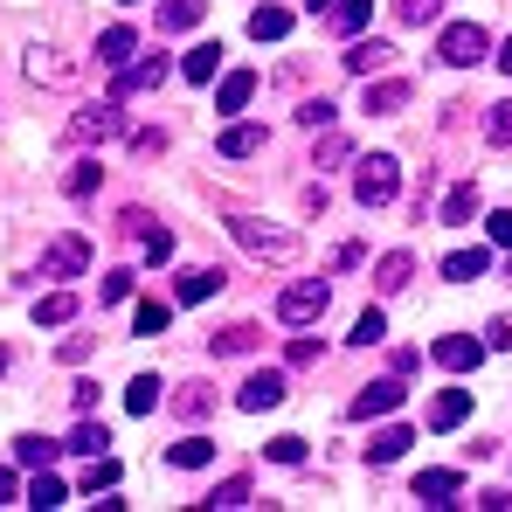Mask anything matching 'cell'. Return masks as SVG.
<instances>
[{"mask_svg": "<svg viewBox=\"0 0 512 512\" xmlns=\"http://www.w3.org/2000/svg\"><path fill=\"white\" fill-rule=\"evenodd\" d=\"M402 194V160L395 153H367L360 167H353V201L360 208H388Z\"/></svg>", "mask_w": 512, "mask_h": 512, "instance_id": "cell-1", "label": "cell"}, {"mask_svg": "<svg viewBox=\"0 0 512 512\" xmlns=\"http://www.w3.org/2000/svg\"><path fill=\"white\" fill-rule=\"evenodd\" d=\"M326 305H333V291H326L319 277H305V284H291V291L277 298V319H284V326H319Z\"/></svg>", "mask_w": 512, "mask_h": 512, "instance_id": "cell-2", "label": "cell"}, {"mask_svg": "<svg viewBox=\"0 0 512 512\" xmlns=\"http://www.w3.org/2000/svg\"><path fill=\"white\" fill-rule=\"evenodd\" d=\"M436 56H443L450 70H471V63H485V28H478V21H450V28L436 35Z\"/></svg>", "mask_w": 512, "mask_h": 512, "instance_id": "cell-3", "label": "cell"}, {"mask_svg": "<svg viewBox=\"0 0 512 512\" xmlns=\"http://www.w3.org/2000/svg\"><path fill=\"white\" fill-rule=\"evenodd\" d=\"M229 229H236V243H243L250 256H270V263H291V256H298V236H284V229H263V222H250V215H236Z\"/></svg>", "mask_w": 512, "mask_h": 512, "instance_id": "cell-4", "label": "cell"}, {"mask_svg": "<svg viewBox=\"0 0 512 512\" xmlns=\"http://www.w3.org/2000/svg\"><path fill=\"white\" fill-rule=\"evenodd\" d=\"M118 125H125V111H118V97H104V104H90V111L70 118V139H77V146H104Z\"/></svg>", "mask_w": 512, "mask_h": 512, "instance_id": "cell-5", "label": "cell"}, {"mask_svg": "<svg viewBox=\"0 0 512 512\" xmlns=\"http://www.w3.org/2000/svg\"><path fill=\"white\" fill-rule=\"evenodd\" d=\"M284 395H291V388H284V374H277V367H263V374H250V381L236 388V409H243V416H263V409H277Z\"/></svg>", "mask_w": 512, "mask_h": 512, "instance_id": "cell-6", "label": "cell"}, {"mask_svg": "<svg viewBox=\"0 0 512 512\" xmlns=\"http://www.w3.org/2000/svg\"><path fill=\"white\" fill-rule=\"evenodd\" d=\"M388 409H402V374H388V381H367V388L346 402V416H360V423H367V416H388Z\"/></svg>", "mask_w": 512, "mask_h": 512, "instance_id": "cell-7", "label": "cell"}, {"mask_svg": "<svg viewBox=\"0 0 512 512\" xmlns=\"http://www.w3.org/2000/svg\"><path fill=\"white\" fill-rule=\"evenodd\" d=\"M84 263H90L84 236H56V243L42 250V277H84Z\"/></svg>", "mask_w": 512, "mask_h": 512, "instance_id": "cell-8", "label": "cell"}, {"mask_svg": "<svg viewBox=\"0 0 512 512\" xmlns=\"http://www.w3.org/2000/svg\"><path fill=\"white\" fill-rule=\"evenodd\" d=\"M222 284H229V270H215V263H194V270H180L173 298H180V305H208V298H215Z\"/></svg>", "mask_w": 512, "mask_h": 512, "instance_id": "cell-9", "label": "cell"}, {"mask_svg": "<svg viewBox=\"0 0 512 512\" xmlns=\"http://www.w3.org/2000/svg\"><path fill=\"white\" fill-rule=\"evenodd\" d=\"M429 353H436V367L464 374V367H478V360H485V340H471V333H443V340L429 346Z\"/></svg>", "mask_w": 512, "mask_h": 512, "instance_id": "cell-10", "label": "cell"}, {"mask_svg": "<svg viewBox=\"0 0 512 512\" xmlns=\"http://www.w3.org/2000/svg\"><path fill=\"white\" fill-rule=\"evenodd\" d=\"M167 84V63L160 56H146V63H125L118 77H111V97H132V90H160Z\"/></svg>", "mask_w": 512, "mask_h": 512, "instance_id": "cell-11", "label": "cell"}, {"mask_svg": "<svg viewBox=\"0 0 512 512\" xmlns=\"http://www.w3.org/2000/svg\"><path fill=\"white\" fill-rule=\"evenodd\" d=\"M222 56H229L222 42H194V49L180 56V77H187V84H208V77H222Z\"/></svg>", "mask_w": 512, "mask_h": 512, "instance_id": "cell-12", "label": "cell"}, {"mask_svg": "<svg viewBox=\"0 0 512 512\" xmlns=\"http://www.w3.org/2000/svg\"><path fill=\"white\" fill-rule=\"evenodd\" d=\"M340 63L353 70V77H374V70H388V63H395V42H381V35H374V42H353Z\"/></svg>", "mask_w": 512, "mask_h": 512, "instance_id": "cell-13", "label": "cell"}, {"mask_svg": "<svg viewBox=\"0 0 512 512\" xmlns=\"http://www.w3.org/2000/svg\"><path fill=\"white\" fill-rule=\"evenodd\" d=\"M409 277H416V256H409V250H388L381 263H374V291H381V298H395Z\"/></svg>", "mask_w": 512, "mask_h": 512, "instance_id": "cell-14", "label": "cell"}, {"mask_svg": "<svg viewBox=\"0 0 512 512\" xmlns=\"http://www.w3.org/2000/svg\"><path fill=\"white\" fill-rule=\"evenodd\" d=\"M263 146H270L263 125H229V132H222V160H256Z\"/></svg>", "mask_w": 512, "mask_h": 512, "instance_id": "cell-15", "label": "cell"}, {"mask_svg": "<svg viewBox=\"0 0 512 512\" xmlns=\"http://www.w3.org/2000/svg\"><path fill=\"white\" fill-rule=\"evenodd\" d=\"M132 49H139V35H132V28H104V35H97V63H104V70H125V63H132Z\"/></svg>", "mask_w": 512, "mask_h": 512, "instance_id": "cell-16", "label": "cell"}, {"mask_svg": "<svg viewBox=\"0 0 512 512\" xmlns=\"http://www.w3.org/2000/svg\"><path fill=\"white\" fill-rule=\"evenodd\" d=\"M464 416H471V395H464V388H443V395L429 402V429H457Z\"/></svg>", "mask_w": 512, "mask_h": 512, "instance_id": "cell-17", "label": "cell"}, {"mask_svg": "<svg viewBox=\"0 0 512 512\" xmlns=\"http://www.w3.org/2000/svg\"><path fill=\"white\" fill-rule=\"evenodd\" d=\"M402 104H409V84H402V77H388V84L367 77V111H374V118H395Z\"/></svg>", "mask_w": 512, "mask_h": 512, "instance_id": "cell-18", "label": "cell"}, {"mask_svg": "<svg viewBox=\"0 0 512 512\" xmlns=\"http://www.w3.org/2000/svg\"><path fill=\"white\" fill-rule=\"evenodd\" d=\"M409 443H416V436H409V429H402V423L374 429V443H367V464H395V457H402Z\"/></svg>", "mask_w": 512, "mask_h": 512, "instance_id": "cell-19", "label": "cell"}, {"mask_svg": "<svg viewBox=\"0 0 512 512\" xmlns=\"http://www.w3.org/2000/svg\"><path fill=\"white\" fill-rule=\"evenodd\" d=\"M326 21H333L340 35H360V28L374 21V0H333V7H326Z\"/></svg>", "mask_w": 512, "mask_h": 512, "instance_id": "cell-20", "label": "cell"}, {"mask_svg": "<svg viewBox=\"0 0 512 512\" xmlns=\"http://www.w3.org/2000/svg\"><path fill=\"white\" fill-rule=\"evenodd\" d=\"M485 270H492V256H485V250H457V256H443V277H450V284H471V277H485Z\"/></svg>", "mask_w": 512, "mask_h": 512, "instance_id": "cell-21", "label": "cell"}, {"mask_svg": "<svg viewBox=\"0 0 512 512\" xmlns=\"http://www.w3.org/2000/svg\"><path fill=\"white\" fill-rule=\"evenodd\" d=\"M457 485H464L457 471H423V478H416V499H423V506H450Z\"/></svg>", "mask_w": 512, "mask_h": 512, "instance_id": "cell-22", "label": "cell"}, {"mask_svg": "<svg viewBox=\"0 0 512 512\" xmlns=\"http://www.w3.org/2000/svg\"><path fill=\"white\" fill-rule=\"evenodd\" d=\"M471 215H478V187H450V194H443V215H436V222H450V229H464Z\"/></svg>", "mask_w": 512, "mask_h": 512, "instance_id": "cell-23", "label": "cell"}, {"mask_svg": "<svg viewBox=\"0 0 512 512\" xmlns=\"http://www.w3.org/2000/svg\"><path fill=\"white\" fill-rule=\"evenodd\" d=\"M70 319H77V298H70V291L35 298V326H70Z\"/></svg>", "mask_w": 512, "mask_h": 512, "instance_id": "cell-24", "label": "cell"}, {"mask_svg": "<svg viewBox=\"0 0 512 512\" xmlns=\"http://www.w3.org/2000/svg\"><path fill=\"white\" fill-rule=\"evenodd\" d=\"M160 388H167L160 374H139V381L125 388V409H132V416H153V409H160Z\"/></svg>", "mask_w": 512, "mask_h": 512, "instance_id": "cell-25", "label": "cell"}, {"mask_svg": "<svg viewBox=\"0 0 512 512\" xmlns=\"http://www.w3.org/2000/svg\"><path fill=\"white\" fill-rule=\"evenodd\" d=\"M173 409H180L187 423H201V416H215V388H208V381H194V388H180V395H173Z\"/></svg>", "mask_w": 512, "mask_h": 512, "instance_id": "cell-26", "label": "cell"}, {"mask_svg": "<svg viewBox=\"0 0 512 512\" xmlns=\"http://www.w3.org/2000/svg\"><path fill=\"white\" fill-rule=\"evenodd\" d=\"M256 97V77L250 70H236V77H222V90H215V111H243Z\"/></svg>", "mask_w": 512, "mask_h": 512, "instance_id": "cell-27", "label": "cell"}, {"mask_svg": "<svg viewBox=\"0 0 512 512\" xmlns=\"http://www.w3.org/2000/svg\"><path fill=\"white\" fill-rule=\"evenodd\" d=\"M167 326H173V312H167V305H160V298H146V305L132 312V333H139V340H160Z\"/></svg>", "mask_w": 512, "mask_h": 512, "instance_id": "cell-28", "label": "cell"}, {"mask_svg": "<svg viewBox=\"0 0 512 512\" xmlns=\"http://www.w3.org/2000/svg\"><path fill=\"white\" fill-rule=\"evenodd\" d=\"M250 35H256V42H284V35H291V14H284V7H256Z\"/></svg>", "mask_w": 512, "mask_h": 512, "instance_id": "cell-29", "label": "cell"}, {"mask_svg": "<svg viewBox=\"0 0 512 512\" xmlns=\"http://www.w3.org/2000/svg\"><path fill=\"white\" fill-rule=\"evenodd\" d=\"M56 450H63V443H49V436H14V464H28V471H42Z\"/></svg>", "mask_w": 512, "mask_h": 512, "instance_id": "cell-30", "label": "cell"}, {"mask_svg": "<svg viewBox=\"0 0 512 512\" xmlns=\"http://www.w3.org/2000/svg\"><path fill=\"white\" fill-rule=\"evenodd\" d=\"M167 457H173V464H180V471H201V464L215 457V443H208V436H180V443H173Z\"/></svg>", "mask_w": 512, "mask_h": 512, "instance_id": "cell-31", "label": "cell"}, {"mask_svg": "<svg viewBox=\"0 0 512 512\" xmlns=\"http://www.w3.org/2000/svg\"><path fill=\"white\" fill-rule=\"evenodd\" d=\"M63 499H70V492H63V478H49V464H42V471H35V485H28V506L49 512V506H63Z\"/></svg>", "mask_w": 512, "mask_h": 512, "instance_id": "cell-32", "label": "cell"}, {"mask_svg": "<svg viewBox=\"0 0 512 512\" xmlns=\"http://www.w3.org/2000/svg\"><path fill=\"white\" fill-rule=\"evenodd\" d=\"M256 340H263V333H256L250 319H236V326L215 333V353H256Z\"/></svg>", "mask_w": 512, "mask_h": 512, "instance_id": "cell-33", "label": "cell"}, {"mask_svg": "<svg viewBox=\"0 0 512 512\" xmlns=\"http://www.w3.org/2000/svg\"><path fill=\"white\" fill-rule=\"evenodd\" d=\"M208 14V0H160V28H194Z\"/></svg>", "mask_w": 512, "mask_h": 512, "instance_id": "cell-34", "label": "cell"}, {"mask_svg": "<svg viewBox=\"0 0 512 512\" xmlns=\"http://www.w3.org/2000/svg\"><path fill=\"white\" fill-rule=\"evenodd\" d=\"M346 340H353V346H381V340H388V319H381V312L367 305V312L353 319V333H346Z\"/></svg>", "mask_w": 512, "mask_h": 512, "instance_id": "cell-35", "label": "cell"}, {"mask_svg": "<svg viewBox=\"0 0 512 512\" xmlns=\"http://www.w3.org/2000/svg\"><path fill=\"white\" fill-rule=\"evenodd\" d=\"M485 139H492L499 153L512 146V97H499V104H492V118H485Z\"/></svg>", "mask_w": 512, "mask_h": 512, "instance_id": "cell-36", "label": "cell"}, {"mask_svg": "<svg viewBox=\"0 0 512 512\" xmlns=\"http://www.w3.org/2000/svg\"><path fill=\"white\" fill-rule=\"evenodd\" d=\"M104 443H111V436H104V423H77V429H70V443H63V450H77V457H97Z\"/></svg>", "mask_w": 512, "mask_h": 512, "instance_id": "cell-37", "label": "cell"}, {"mask_svg": "<svg viewBox=\"0 0 512 512\" xmlns=\"http://www.w3.org/2000/svg\"><path fill=\"white\" fill-rule=\"evenodd\" d=\"M97 180H104V167H97V160H77V167L63 173V187H70L77 201H84V194H97Z\"/></svg>", "mask_w": 512, "mask_h": 512, "instance_id": "cell-38", "label": "cell"}, {"mask_svg": "<svg viewBox=\"0 0 512 512\" xmlns=\"http://www.w3.org/2000/svg\"><path fill=\"white\" fill-rule=\"evenodd\" d=\"M436 14H443V0H395V21H402V28H423Z\"/></svg>", "mask_w": 512, "mask_h": 512, "instance_id": "cell-39", "label": "cell"}, {"mask_svg": "<svg viewBox=\"0 0 512 512\" xmlns=\"http://www.w3.org/2000/svg\"><path fill=\"white\" fill-rule=\"evenodd\" d=\"M111 485H118V464L97 450V457H90V471H84V492H111Z\"/></svg>", "mask_w": 512, "mask_h": 512, "instance_id": "cell-40", "label": "cell"}, {"mask_svg": "<svg viewBox=\"0 0 512 512\" xmlns=\"http://www.w3.org/2000/svg\"><path fill=\"white\" fill-rule=\"evenodd\" d=\"M284 360H291V367H319V360H326V346L312 340V333H298V340L284 346Z\"/></svg>", "mask_w": 512, "mask_h": 512, "instance_id": "cell-41", "label": "cell"}, {"mask_svg": "<svg viewBox=\"0 0 512 512\" xmlns=\"http://www.w3.org/2000/svg\"><path fill=\"white\" fill-rule=\"evenodd\" d=\"M132 298V270H111L104 284H97V305H125Z\"/></svg>", "mask_w": 512, "mask_h": 512, "instance_id": "cell-42", "label": "cell"}, {"mask_svg": "<svg viewBox=\"0 0 512 512\" xmlns=\"http://www.w3.org/2000/svg\"><path fill=\"white\" fill-rule=\"evenodd\" d=\"M208 506H250V478H222V485L208 492Z\"/></svg>", "mask_w": 512, "mask_h": 512, "instance_id": "cell-43", "label": "cell"}, {"mask_svg": "<svg viewBox=\"0 0 512 512\" xmlns=\"http://www.w3.org/2000/svg\"><path fill=\"white\" fill-rule=\"evenodd\" d=\"M346 153H353V146H346L340 132H326V139H319V146H312V167H340Z\"/></svg>", "mask_w": 512, "mask_h": 512, "instance_id": "cell-44", "label": "cell"}, {"mask_svg": "<svg viewBox=\"0 0 512 512\" xmlns=\"http://www.w3.org/2000/svg\"><path fill=\"white\" fill-rule=\"evenodd\" d=\"M139 250L153 256V263H167V256H173V236H167V229H153V222H146V229H139Z\"/></svg>", "mask_w": 512, "mask_h": 512, "instance_id": "cell-45", "label": "cell"}, {"mask_svg": "<svg viewBox=\"0 0 512 512\" xmlns=\"http://www.w3.org/2000/svg\"><path fill=\"white\" fill-rule=\"evenodd\" d=\"M298 118H305V125L319 132V125H333L340 111H333V97H305V104H298Z\"/></svg>", "mask_w": 512, "mask_h": 512, "instance_id": "cell-46", "label": "cell"}, {"mask_svg": "<svg viewBox=\"0 0 512 512\" xmlns=\"http://www.w3.org/2000/svg\"><path fill=\"white\" fill-rule=\"evenodd\" d=\"M270 457L277 464H305V436H270Z\"/></svg>", "mask_w": 512, "mask_h": 512, "instance_id": "cell-47", "label": "cell"}, {"mask_svg": "<svg viewBox=\"0 0 512 512\" xmlns=\"http://www.w3.org/2000/svg\"><path fill=\"white\" fill-rule=\"evenodd\" d=\"M132 153H139V160H153V153H167V132H160V125H153V132H132Z\"/></svg>", "mask_w": 512, "mask_h": 512, "instance_id": "cell-48", "label": "cell"}, {"mask_svg": "<svg viewBox=\"0 0 512 512\" xmlns=\"http://www.w3.org/2000/svg\"><path fill=\"white\" fill-rule=\"evenodd\" d=\"M70 409H77V416L97 409V381H77V388H70Z\"/></svg>", "mask_w": 512, "mask_h": 512, "instance_id": "cell-49", "label": "cell"}, {"mask_svg": "<svg viewBox=\"0 0 512 512\" xmlns=\"http://www.w3.org/2000/svg\"><path fill=\"white\" fill-rule=\"evenodd\" d=\"M485 229H492V243H499V250H512V208H499Z\"/></svg>", "mask_w": 512, "mask_h": 512, "instance_id": "cell-50", "label": "cell"}, {"mask_svg": "<svg viewBox=\"0 0 512 512\" xmlns=\"http://www.w3.org/2000/svg\"><path fill=\"white\" fill-rule=\"evenodd\" d=\"M492 346H499V353H512V319H499V326H492Z\"/></svg>", "mask_w": 512, "mask_h": 512, "instance_id": "cell-51", "label": "cell"}, {"mask_svg": "<svg viewBox=\"0 0 512 512\" xmlns=\"http://www.w3.org/2000/svg\"><path fill=\"white\" fill-rule=\"evenodd\" d=\"M7 499H14V471H0V506H7Z\"/></svg>", "mask_w": 512, "mask_h": 512, "instance_id": "cell-52", "label": "cell"}, {"mask_svg": "<svg viewBox=\"0 0 512 512\" xmlns=\"http://www.w3.org/2000/svg\"><path fill=\"white\" fill-rule=\"evenodd\" d=\"M499 70H506V77H512V35H506V49H499Z\"/></svg>", "mask_w": 512, "mask_h": 512, "instance_id": "cell-53", "label": "cell"}, {"mask_svg": "<svg viewBox=\"0 0 512 512\" xmlns=\"http://www.w3.org/2000/svg\"><path fill=\"white\" fill-rule=\"evenodd\" d=\"M305 7H312V14H326V7H333V0H305Z\"/></svg>", "mask_w": 512, "mask_h": 512, "instance_id": "cell-54", "label": "cell"}, {"mask_svg": "<svg viewBox=\"0 0 512 512\" xmlns=\"http://www.w3.org/2000/svg\"><path fill=\"white\" fill-rule=\"evenodd\" d=\"M0 374H7V353H0Z\"/></svg>", "mask_w": 512, "mask_h": 512, "instance_id": "cell-55", "label": "cell"}, {"mask_svg": "<svg viewBox=\"0 0 512 512\" xmlns=\"http://www.w3.org/2000/svg\"><path fill=\"white\" fill-rule=\"evenodd\" d=\"M506 284H512V263H506Z\"/></svg>", "mask_w": 512, "mask_h": 512, "instance_id": "cell-56", "label": "cell"}, {"mask_svg": "<svg viewBox=\"0 0 512 512\" xmlns=\"http://www.w3.org/2000/svg\"><path fill=\"white\" fill-rule=\"evenodd\" d=\"M125 7H139V0H125Z\"/></svg>", "mask_w": 512, "mask_h": 512, "instance_id": "cell-57", "label": "cell"}]
</instances>
